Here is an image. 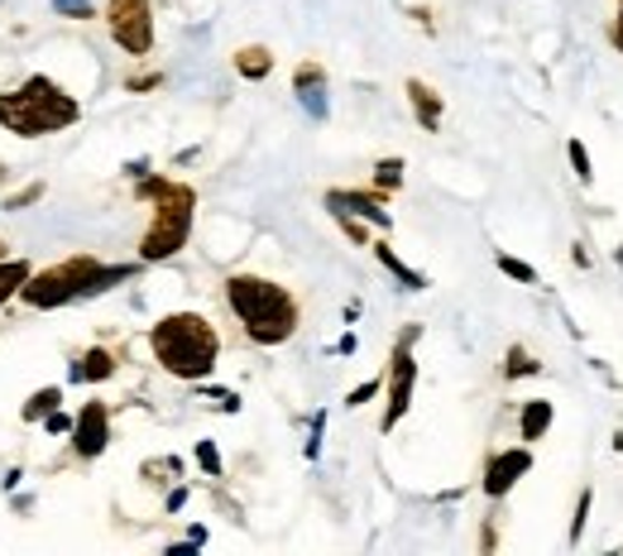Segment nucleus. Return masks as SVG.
I'll return each mask as SVG.
<instances>
[{
    "instance_id": "nucleus-1",
    "label": "nucleus",
    "mask_w": 623,
    "mask_h": 556,
    "mask_svg": "<svg viewBox=\"0 0 623 556\" xmlns=\"http://www.w3.org/2000/svg\"><path fill=\"white\" fill-rule=\"evenodd\" d=\"M225 303H231L235 322L245 326V336L254 345H283L298 332V297L273 279L231 274L225 279Z\"/></svg>"
},
{
    "instance_id": "nucleus-2",
    "label": "nucleus",
    "mask_w": 623,
    "mask_h": 556,
    "mask_svg": "<svg viewBox=\"0 0 623 556\" xmlns=\"http://www.w3.org/2000/svg\"><path fill=\"white\" fill-rule=\"evenodd\" d=\"M149 345H154V360L178 380H207L217 370V355H221V336L217 326L197 312H169L163 322H154L149 332Z\"/></svg>"
},
{
    "instance_id": "nucleus-3",
    "label": "nucleus",
    "mask_w": 623,
    "mask_h": 556,
    "mask_svg": "<svg viewBox=\"0 0 623 556\" xmlns=\"http://www.w3.org/2000/svg\"><path fill=\"white\" fill-rule=\"evenodd\" d=\"M130 274H134L130 264H101V260H91V254H72V260L43 269V274H29L24 289H20V303L49 312V307L78 303V297H97Z\"/></svg>"
},
{
    "instance_id": "nucleus-4",
    "label": "nucleus",
    "mask_w": 623,
    "mask_h": 556,
    "mask_svg": "<svg viewBox=\"0 0 623 556\" xmlns=\"http://www.w3.org/2000/svg\"><path fill=\"white\" fill-rule=\"evenodd\" d=\"M78 115H82V107L53 78H29L24 87H14V92H0V125L24 134V140L78 125Z\"/></svg>"
},
{
    "instance_id": "nucleus-5",
    "label": "nucleus",
    "mask_w": 623,
    "mask_h": 556,
    "mask_svg": "<svg viewBox=\"0 0 623 556\" xmlns=\"http://www.w3.org/2000/svg\"><path fill=\"white\" fill-rule=\"evenodd\" d=\"M140 198L154 202V221L140 240V260L144 264H159V260H173V254L188 245L192 235V206H197V192L188 183H169V178H144L140 183Z\"/></svg>"
},
{
    "instance_id": "nucleus-6",
    "label": "nucleus",
    "mask_w": 623,
    "mask_h": 556,
    "mask_svg": "<svg viewBox=\"0 0 623 556\" xmlns=\"http://www.w3.org/2000/svg\"><path fill=\"white\" fill-rule=\"evenodd\" d=\"M105 29L130 58H144L154 49V10H149V0H111L105 6Z\"/></svg>"
},
{
    "instance_id": "nucleus-7",
    "label": "nucleus",
    "mask_w": 623,
    "mask_h": 556,
    "mask_svg": "<svg viewBox=\"0 0 623 556\" xmlns=\"http://www.w3.org/2000/svg\"><path fill=\"white\" fill-rule=\"evenodd\" d=\"M413 341H418V326L408 332L399 345H393V360H389V413H384V432L399 427V417L413 408V384H418V365H413Z\"/></svg>"
},
{
    "instance_id": "nucleus-8",
    "label": "nucleus",
    "mask_w": 623,
    "mask_h": 556,
    "mask_svg": "<svg viewBox=\"0 0 623 556\" xmlns=\"http://www.w3.org/2000/svg\"><path fill=\"white\" fill-rule=\"evenodd\" d=\"M105 446H111V413H105V403H87V408L72 417V451H78L82 461H97Z\"/></svg>"
},
{
    "instance_id": "nucleus-9",
    "label": "nucleus",
    "mask_w": 623,
    "mask_h": 556,
    "mask_svg": "<svg viewBox=\"0 0 623 556\" xmlns=\"http://www.w3.org/2000/svg\"><path fill=\"white\" fill-rule=\"evenodd\" d=\"M533 471V451H499V456L484 465V494H490V499H504V494L519 485V479Z\"/></svg>"
},
{
    "instance_id": "nucleus-10",
    "label": "nucleus",
    "mask_w": 623,
    "mask_h": 556,
    "mask_svg": "<svg viewBox=\"0 0 623 556\" xmlns=\"http://www.w3.org/2000/svg\"><path fill=\"white\" fill-rule=\"evenodd\" d=\"M293 92L302 101V111H308L312 120H326V72L316 63H302L298 78H293Z\"/></svg>"
},
{
    "instance_id": "nucleus-11",
    "label": "nucleus",
    "mask_w": 623,
    "mask_h": 556,
    "mask_svg": "<svg viewBox=\"0 0 623 556\" xmlns=\"http://www.w3.org/2000/svg\"><path fill=\"white\" fill-rule=\"evenodd\" d=\"M326 206L336 216H360V221H374V225H389L384 202L370 198V192H326Z\"/></svg>"
},
{
    "instance_id": "nucleus-12",
    "label": "nucleus",
    "mask_w": 623,
    "mask_h": 556,
    "mask_svg": "<svg viewBox=\"0 0 623 556\" xmlns=\"http://www.w3.org/2000/svg\"><path fill=\"white\" fill-rule=\"evenodd\" d=\"M408 101H413V111H418V125H422V130H436V125H442V97H436L428 82H418V78L408 82Z\"/></svg>"
},
{
    "instance_id": "nucleus-13",
    "label": "nucleus",
    "mask_w": 623,
    "mask_h": 556,
    "mask_svg": "<svg viewBox=\"0 0 623 556\" xmlns=\"http://www.w3.org/2000/svg\"><path fill=\"white\" fill-rule=\"evenodd\" d=\"M111 374H115V355L101 351V345H97V351H87L78 365H72V380H78V384H87V380H111Z\"/></svg>"
},
{
    "instance_id": "nucleus-14",
    "label": "nucleus",
    "mask_w": 623,
    "mask_h": 556,
    "mask_svg": "<svg viewBox=\"0 0 623 556\" xmlns=\"http://www.w3.org/2000/svg\"><path fill=\"white\" fill-rule=\"evenodd\" d=\"M519 427H523V442H537V437H546V427H552V403H546V398H533V403H527V408H523Z\"/></svg>"
},
{
    "instance_id": "nucleus-15",
    "label": "nucleus",
    "mask_w": 623,
    "mask_h": 556,
    "mask_svg": "<svg viewBox=\"0 0 623 556\" xmlns=\"http://www.w3.org/2000/svg\"><path fill=\"white\" fill-rule=\"evenodd\" d=\"M235 72H240V78H250V82L269 78V72H273L269 49H240V53H235Z\"/></svg>"
},
{
    "instance_id": "nucleus-16",
    "label": "nucleus",
    "mask_w": 623,
    "mask_h": 556,
    "mask_svg": "<svg viewBox=\"0 0 623 556\" xmlns=\"http://www.w3.org/2000/svg\"><path fill=\"white\" fill-rule=\"evenodd\" d=\"M374 254H379V264H384L389 274L403 283V289H413V293H418V289H428V279H422V274H413V269H408V264H403V260H399V254H393L389 245H374Z\"/></svg>"
},
{
    "instance_id": "nucleus-17",
    "label": "nucleus",
    "mask_w": 623,
    "mask_h": 556,
    "mask_svg": "<svg viewBox=\"0 0 623 556\" xmlns=\"http://www.w3.org/2000/svg\"><path fill=\"white\" fill-rule=\"evenodd\" d=\"M24 279H29V264L24 260H0V307H6L10 297L24 289Z\"/></svg>"
},
{
    "instance_id": "nucleus-18",
    "label": "nucleus",
    "mask_w": 623,
    "mask_h": 556,
    "mask_svg": "<svg viewBox=\"0 0 623 556\" xmlns=\"http://www.w3.org/2000/svg\"><path fill=\"white\" fill-rule=\"evenodd\" d=\"M58 403H63V388H39V394L24 403V423H43Z\"/></svg>"
},
{
    "instance_id": "nucleus-19",
    "label": "nucleus",
    "mask_w": 623,
    "mask_h": 556,
    "mask_svg": "<svg viewBox=\"0 0 623 556\" xmlns=\"http://www.w3.org/2000/svg\"><path fill=\"white\" fill-rule=\"evenodd\" d=\"M499 269H504L509 279H519V283H537V269L523 264V260H513V254H499Z\"/></svg>"
},
{
    "instance_id": "nucleus-20",
    "label": "nucleus",
    "mask_w": 623,
    "mask_h": 556,
    "mask_svg": "<svg viewBox=\"0 0 623 556\" xmlns=\"http://www.w3.org/2000/svg\"><path fill=\"white\" fill-rule=\"evenodd\" d=\"M566 154H571V163H575V178H581V183H590L595 173H590V154H585V144H581V140H571V144H566Z\"/></svg>"
},
{
    "instance_id": "nucleus-21",
    "label": "nucleus",
    "mask_w": 623,
    "mask_h": 556,
    "mask_svg": "<svg viewBox=\"0 0 623 556\" xmlns=\"http://www.w3.org/2000/svg\"><path fill=\"white\" fill-rule=\"evenodd\" d=\"M374 173H379V188H399L403 183V163L399 159H384Z\"/></svg>"
},
{
    "instance_id": "nucleus-22",
    "label": "nucleus",
    "mask_w": 623,
    "mask_h": 556,
    "mask_svg": "<svg viewBox=\"0 0 623 556\" xmlns=\"http://www.w3.org/2000/svg\"><path fill=\"white\" fill-rule=\"evenodd\" d=\"M53 10L68 20H91V0H53Z\"/></svg>"
},
{
    "instance_id": "nucleus-23",
    "label": "nucleus",
    "mask_w": 623,
    "mask_h": 556,
    "mask_svg": "<svg viewBox=\"0 0 623 556\" xmlns=\"http://www.w3.org/2000/svg\"><path fill=\"white\" fill-rule=\"evenodd\" d=\"M533 370H537L533 355H523L519 345H513V351H509V380H519V374H533Z\"/></svg>"
},
{
    "instance_id": "nucleus-24",
    "label": "nucleus",
    "mask_w": 623,
    "mask_h": 556,
    "mask_svg": "<svg viewBox=\"0 0 623 556\" xmlns=\"http://www.w3.org/2000/svg\"><path fill=\"white\" fill-rule=\"evenodd\" d=\"M197 461H202L207 475H221V456H217V446L211 442H197Z\"/></svg>"
},
{
    "instance_id": "nucleus-25",
    "label": "nucleus",
    "mask_w": 623,
    "mask_h": 556,
    "mask_svg": "<svg viewBox=\"0 0 623 556\" xmlns=\"http://www.w3.org/2000/svg\"><path fill=\"white\" fill-rule=\"evenodd\" d=\"M39 198H43V183H29L24 192H14V198H10L6 206H10V212H20V206H29V202H39Z\"/></svg>"
},
{
    "instance_id": "nucleus-26",
    "label": "nucleus",
    "mask_w": 623,
    "mask_h": 556,
    "mask_svg": "<svg viewBox=\"0 0 623 556\" xmlns=\"http://www.w3.org/2000/svg\"><path fill=\"white\" fill-rule=\"evenodd\" d=\"M585 518H590V489L581 494V508H575V523H571V543H581V533H585Z\"/></svg>"
},
{
    "instance_id": "nucleus-27",
    "label": "nucleus",
    "mask_w": 623,
    "mask_h": 556,
    "mask_svg": "<svg viewBox=\"0 0 623 556\" xmlns=\"http://www.w3.org/2000/svg\"><path fill=\"white\" fill-rule=\"evenodd\" d=\"M374 394H379V384H360V388H355V394L345 398V403H351V408H360V403H370Z\"/></svg>"
},
{
    "instance_id": "nucleus-28",
    "label": "nucleus",
    "mask_w": 623,
    "mask_h": 556,
    "mask_svg": "<svg viewBox=\"0 0 623 556\" xmlns=\"http://www.w3.org/2000/svg\"><path fill=\"white\" fill-rule=\"evenodd\" d=\"M43 427H49V432H72V423H68V417L58 413V408H53L49 417H43Z\"/></svg>"
},
{
    "instance_id": "nucleus-29",
    "label": "nucleus",
    "mask_w": 623,
    "mask_h": 556,
    "mask_svg": "<svg viewBox=\"0 0 623 556\" xmlns=\"http://www.w3.org/2000/svg\"><path fill=\"white\" fill-rule=\"evenodd\" d=\"M341 225H345V235H351L355 245H364V225H360V221H351V216H341Z\"/></svg>"
},
{
    "instance_id": "nucleus-30",
    "label": "nucleus",
    "mask_w": 623,
    "mask_h": 556,
    "mask_svg": "<svg viewBox=\"0 0 623 556\" xmlns=\"http://www.w3.org/2000/svg\"><path fill=\"white\" fill-rule=\"evenodd\" d=\"M610 39H614V49L623 53V0H619V20H614V29H610Z\"/></svg>"
},
{
    "instance_id": "nucleus-31",
    "label": "nucleus",
    "mask_w": 623,
    "mask_h": 556,
    "mask_svg": "<svg viewBox=\"0 0 623 556\" xmlns=\"http://www.w3.org/2000/svg\"><path fill=\"white\" fill-rule=\"evenodd\" d=\"M0 260H6V245H0Z\"/></svg>"
}]
</instances>
